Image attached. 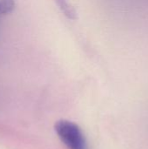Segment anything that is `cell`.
Returning <instances> with one entry per match:
<instances>
[{
  "mask_svg": "<svg viewBox=\"0 0 148 149\" xmlns=\"http://www.w3.org/2000/svg\"><path fill=\"white\" fill-rule=\"evenodd\" d=\"M57 4L58 5L59 9L62 10V12L70 19H75L76 18V10L70 4L68 0H55Z\"/></svg>",
  "mask_w": 148,
  "mask_h": 149,
  "instance_id": "7a4b0ae2",
  "label": "cell"
},
{
  "mask_svg": "<svg viewBox=\"0 0 148 149\" xmlns=\"http://www.w3.org/2000/svg\"><path fill=\"white\" fill-rule=\"evenodd\" d=\"M15 8L14 0H0V14L10 13Z\"/></svg>",
  "mask_w": 148,
  "mask_h": 149,
  "instance_id": "3957f363",
  "label": "cell"
},
{
  "mask_svg": "<svg viewBox=\"0 0 148 149\" xmlns=\"http://www.w3.org/2000/svg\"><path fill=\"white\" fill-rule=\"evenodd\" d=\"M55 131L67 149H88L81 128L74 122L61 120L55 124Z\"/></svg>",
  "mask_w": 148,
  "mask_h": 149,
  "instance_id": "6da1fadb",
  "label": "cell"
}]
</instances>
